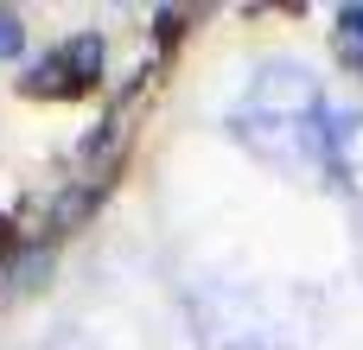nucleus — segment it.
Segmentation results:
<instances>
[{
    "label": "nucleus",
    "instance_id": "nucleus-3",
    "mask_svg": "<svg viewBox=\"0 0 363 350\" xmlns=\"http://www.w3.org/2000/svg\"><path fill=\"white\" fill-rule=\"evenodd\" d=\"M102 83V38L96 32H77V38H64V45H51L32 70H26V96H38V102H64V96H83V89H96Z\"/></svg>",
    "mask_w": 363,
    "mask_h": 350
},
{
    "label": "nucleus",
    "instance_id": "nucleus-1",
    "mask_svg": "<svg viewBox=\"0 0 363 350\" xmlns=\"http://www.w3.org/2000/svg\"><path fill=\"white\" fill-rule=\"evenodd\" d=\"M325 102L300 57H268L230 108V134L274 172H325Z\"/></svg>",
    "mask_w": 363,
    "mask_h": 350
},
{
    "label": "nucleus",
    "instance_id": "nucleus-6",
    "mask_svg": "<svg viewBox=\"0 0 363 350\" xmlns=\"http://www.w3.org/2000/svg\"><path fill=\"white\" fill-rule=\"evenodd\" d=\"M19 45H26V26H19L13 13H0V57H13Z\"/></svg>",
    "mask_w": 363,
    "mask_h": 350
},
{
    "label": "nucleus",
    "instance_id": "nucleus-2",
    "mask_svg": "<svg viewBox=\"0 0 363 350\" xmlns=\"http://www.w3.org/2000/svg\"><path fill=\"white\" fill-rule=\"evenodd\" d=\"M198 338L211 350H306L319 306L294 287H255V281H211L191 293Z\"/></svg>",
    "mask_w": 363,
    "mask_h": 350
},
{
    "label": "nucleus",
    "instance_id": "nucleus-4",
    "mask_svg": "<svg viewBox=\"0 0 363 350\" xmlns=\"http://www.w3.org/2000/svg\"><path fill=\"white\" fill-rule=\"evenodd\" d=\"M325 172L363 204V108L325 102Z\"/></svg>",
    "mask_w": 363,
    "mask_h": 350
},
{
    "label": "nucleus",
    "instance_id": "nucleus-5",
    "mask_svg": "<svg viewBox=\"0 0 363 350\" xmlns=\"http://www.w3.org/2000/svg\"><path fill=\"white\" fill-rule=\"evenodd\" d=\"M332 45H338V57L363 77V6H338V19H332Z\"/></svg>",
    "mask_w": 363,
    "mask_h": 350
}]
</instances>
